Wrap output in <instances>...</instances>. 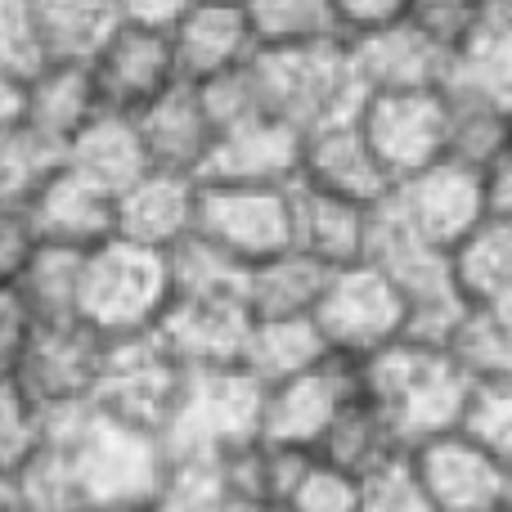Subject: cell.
<instances>
[{
    "label": "cell",
    "instance_id": "cell-3",
    "mask_svg": "<svg viewBox=\"0 0 512 512\" xmlns=\"http://www.w3.org/2000/svg\"><path fill=\"white\" fill-rule=\"evenodd\" d=\"M167 306H171L167 252L135 248L126 239H108L86 252V261H81L77 319H86L108 342L153 333Z\"/></svg>",
    "mask_w": 512,
    "mask_h": 512
},
{
    "label": "cell",
    "instance_id": "cell-9",
    "mask_svg": "<svg viewBox=\"0 0 512 512\" xmlns=\"http://www.w3.org/2000/svg\"><path fill=\"white\" fill-rule=\"evenodd\" d=\"M355 400H360V364L342 360V355H328L315 369L265 387L261 441L288 445V450H319L328 427Z\"/></svg>",
    "mask_w": 512,
    "mask_h": 512
},
{
    "label": "cell",
    "instance_id": "cell-27",
    "mask_svg": "<svg viewBox=\"0 0 512 512\" xmlns=\"http://www.w3.org/2000/svg\"><path fill=\"white\" fill-rule=\"evenodd\" d=\"M315 454L324 463H333L337 472H346L351 481H360V486H364L369 477H378V472L396 468L400 459H409V445L400 441L396 427H391L387 418H382L378 409L364 400V391H360V400H355V405L346 409L333 427H328L324 445H319Z\"/></svg>",
    "mask_w": 512,
    "mask_h": 512
},
{
    "label": "cell",
    "instance_id": "cell-43",
    "mask_svg": "<svg viewBox=\"0 0 512 512\" xmlns=\"http://www.w3.org/2000/svg\"><path fill=\"white\" fill-rule=\"evenodd\" d=\"M36 324H41V319L32 315L23 292H18L14 283H0V378H14L18 373Z\"/></svg>",
    "mask_w": 512,
    "mask_h": 512
},
{
    "label": "cell",
    "instance_id": "cell-5",
    "mask_svg": "<svg viewBox=\"0 0 512 512\" xmlns=\"http://www.w3.org/2000/svg\"><path fill=\"white\" fill-rule=\"evenodd\" d=\"M256 77L265 90L270 117L297 126L301 135L324 122L360 113L364 95L346 63V41L315 45V50H256Z\"/></svg>",
    "mask_w": 512,
    "mask_h": 512
},
{
    "label": "cell",
    "instance_id": "cell-50",
    "mask_svg": "<svg viewBox=\"0 0 512 512\" xmlns=\"http://www.w3.org/2000/svg\"><path fill=\"white\" fill-rule=\"evenodd\" d=\"M481 23L512 32V0H481Z\"/></svg>",
    "mask_w": 512,
    "mask_h": 512
},
{
    "label": "cell",
    "instance_id": "cell-39",
    "mask_svg": "<svg viewBox=\"0 0 512 512\" xmlns=\"http://www.w3.org/2000/svg\"><path fill=\"white\" fill-rule=\"evenodd\" d=\"M274 512H360V481H351L310 450L301 468L292 472Z\"/></svg>",
    "mask_w": 512,
    "mask_h": 512
},
{
    "label": "cell",
    "instance_id": "cell-14",
    "mask_svg": "<svg viewBox=\"0 0 512 512\" xmlns=\"http://www.w3.org/2000/svg\"><path fill=\"white\" fill-rule=\"evenodd\" d=\"M360 126L391 180L418 176L445 158V90H400L369 95L360 104Z\"/></svg>",
    "mask_w": 512,
    "mask_h": 512
},
{
    "label": "cell",
    "instance_id": "cell-46",
    "mask_svg": "<svg viewBox=\"0 0 512 512\" xmlns=\"http://www.w3.org/2000/svg\"><path fill=\"white\" fill-rule=\"evenodd\" d=\"M333 9H337V23H342V36L351 41V36L405 23L414 0H333Z\"/></svg>",
    "mask_w": 512,
    "mask_h": 512
},
{
    "label": "cell",
    "instance_id": "cell-40",
    "mask_svg": "<svg viewBox=\"0 0 512 512\" xmlns=\"http://www.w3.org/2000/svg\"><path fill=\"white\" fill-rule=\"evenodd\" d=\"M499 463H512V382H472L463 427Z\"/></svg>",
    "mask_w": 512,
    "mask_h": 512
},
{
    "label": "cell",
    "instance_id": "cell-20",
    "mask_svg": "<svg viewBox=\"0 0 512 512\" xmlns=\"http://www.w3.org/2000/svg\"><path fill=\"white\" fill-rule=\"evenodd\" d=\"M171 50H176L180 81L189 86H203V81L243 68L256 54L243 0H194L189 14L171 27Z\"/></svg>",
    "mask_w": 512,
    "mask_h": 512
},
{
    "label": "cell",
    "instance_id": "cell-34",
    "mask_svg": "<svg viewBox=\"0 0 512 512\" xmlns=\"http://www.w3.org/2000/svg\"><path fill=\"white\" fill-rule=\"evenodd\" d=\"M512 144V113L481 99L445 95V158L486 171Z\"/></svg>",
    "mask_w": 512,
    "mask_h": 512
},
{
    "label": "cell",
    "instance_id": "cell-28",
    "mask_svg": "<svg viewBox=\"0 0 512 512\" xmlns=\"http://www.w3.org/2000/svg\"><path fill=\"white\" fill-rule=\"evenodd\" d=\"M45 63H90L117 32V0H32Z\"/></svg>",
    "mask_w": 512,
    "mask_h": 512
},
{
    "label": "cell",
    "instance_id": "cell-24",
    "mask_svg": "<svg viewBox=\"0 0 512 512\" xmlns=\"http://www.w3.org/2000/svg\"><path fill=\"white\" fill-rule=\"evenodd\" d=\"M95 113H104V99L95 90L90 63H45L23 81V126L54 149H68L72 135Z\"/></svg>",
    "mask_w": 512,
    "mask_h": 512
},
{
    "label": "cell",
    "instance_id": "cell-44",
    "mask_svg": "<svg viewBox=\"0 0 512 512\" xmlns=\"http://www.w3.org/2000/svg\"><path fill=\"white\" fill-rule=\"evenodd\" d=\"M409 18L450 50V45H459L481 23V0H414Z\"/></svg>",
    "mask_w": 512,
    "mask_h": 512
},
{
    "label": "cell",
    "instance_id": "cell-32",
    "mask_svg": "<svg viewBox=\"0 0 512 512\" xmlns=\"http://www.w3.org/2000/svg\"><path fill=\"white\" fill-rule=\"evenodd\" d=\"M450 265H454V283H459L468 306L512 297V221L486 216L450 252Z\"/></svg>",
    "mask_w": 512,
    "mask_h": 512
},
{
    "label": "cell",
    "instance_id": "cell-36",
    "mask_svg": "<svg viewBox=\"0 0 512 512\" xmlns=\"http://www.w3.org/2000/svg\"><path fill=\"white\" fill-rule=\"evenodd\" d=\"M63 167V149H54L50 140H41L27 126L0 131V207H18L27 212L41 185Z\"/></svg>",
    "mask_w": 512,
    "mask_h": 512
},
{
    "label": "cell",
    "instance_id": "cell-33",
    "mask_svg": "<svg viewBox=\"0 0 512 512\" xmlns=\"http://www.w3.org/2000/svg\"><path fill=\"white\" fill-rule=\"evenodd\" d=\"M450 351L472 382H512V297L468 306Z\"/></svg>",
    "mask_w": 512,
    "mask_h": 512
},
{
    "label": "cell",
    "instance_id": "cell-29",
    "mask_svg": "<svg viewBox=\"0 0 512 512\" xmlns=\"http://www.w3.org/2000/svg\"><path fill=\"white\" fill-rule=\"evenodd\" d=\"M445 95L481 99L512 113V32L477 23L459 45H450V68L441 81Z\"/></svg>",
    "mask_w": 512,
    "mask_h": 512
},
{
    "label": "cell",
    "instance_id": "cell-17",
    "mask_svg": "<svg viewBox=\"0 0 512 512\" xmlns=\"http://www.w3.org/2000/svg\"><path fill=\"white\" fill-rule=\"evenodd\" d=\"M346 63L360 95H400V90H441L450 50L427 36L414 18L378 27L346 41Z\"/></svg>",
    "mask_w": 512,
    "mask_h": 512
},
{
    "label": "cell",
    "instance_id": "cell-1",
    "mask_svg": "<svg viewBox=\"0 0 512 512\" xmlns=\"http://www.w3.org/2000/svg\"><path fill=\"white\" fill-rule=\"evenodd\" d=\"M45 441L59 445L63 459L72 463L86 512L153 508L171 468L158 436L117 423V418L99 414L95 405L45 414Z\"/></svg>",
    "mask_w": 512,
    "mask_h": 512
},
{
    "label": "cell",
    "instance_id": "cell-7",
    "mask_svg": "<svg viewBox=\"0 0 512 512\" xmlns=\"http://www.w3.org/2000/svg\"><path fill=\"white\" fill-rule=\"evenodd\" d=\"M108 337L95 333L86 319H41L23 351L14 382L45 409V414H68V409L95 405L99 378L108 364Z\"/></svg>",
    "mask_w": 512,
    "mask_h": 512
},
{
    "label": "cell",
    "instance_id": "cell-37",
    "mask_svg": "<svg viewBox=\"0 0 512 512\" xmlns=\"http://www.w3.org/2000/svg\"><path fill=\"white\" fill-rule=\"evenodd\" d=\"M171 265V297H216V292H243L248 270L239 261H230L221 248H212L207 239H185L176 252H167Z\"/></svg>",
    "mask_w": 512,
    "mask_h": 512
},
{
    "label": "cell",
    "instance_id": "cell-19",
    "mask_svg": "<svg viewBox=\"0 0 512 512\" xmlns=\"http://www.w3.org/2000/svg\"><path fill=\"white\" fill-rule=\"evenodd\" d=\"M27 221H32L36 239L50 248L90 252L117 239V194L77 176L72 167H59L41 185V194L27 203Z\"/></svg>",
    "mask_w": 512,
    "mask_h": 512
},
{
    "label": "cell",
    "instance_id": "cell-12",
    "mask_svg": "<svg viewBox=\"0 0 512 512\" xmlns=\"http://www.w3.org/2000/svg\"><path fill=\"white\" fill-rule=\"evenodd\" d=\"M252 333V310L243 292H216V297H185L176 292L171 306L162 310L158 337L167 355L185 373L203 369H239Z\"/></svg>",
    "mask_w": 512,
    "mask_h": 512
},
{
    "label": "cell",
    "instance_id": "cell-47",
    "mask_svg": "<svg viewBox=\"0 0 512 512\" xmlns=\"http://www.w3.org/2000/svg\"><path fill=\"white\" fill-rule=\"evenodd\" d=\"M189 5H194V0H117V14H122V23L162 27V32H171V27L189 14Z\"/></svg>",
    "mask_w": 512,
    "mask_h": 512
},
{
    "label": "cell",
    "instance_id": "cell-15",
    "mask_svg": "<svg viewBox=\"0 0 512 512\" xmlns=\"http://www.w3.org/2000/svg\"><path fill=\"white\" fill-rule=\"evenodd\" d=\"M301 185L319 189V194L346 198L360 207H382L396 189L391 171L373 153L369 135L360 126V113L324 122L315 131L301 135Z\"/></svg>",
    "mask_w": 512,
    "mask_h": 512
},
{
    "label": "cell",
    "instance_id": "cell-38",
    "mask_svg": "<svg viewBox=\"0 0 512 512\" xmlns=\"http://www.w3.org/2000/svg\"><path fill=\"white\" fill-rule=\"evenodd\" d=\"M45 445V409L18 387L0 378V477H18Z\"/></svg>",
    "mask_w": 512,
    "mask_h": 512
},
{
    "label": "cell",
    "instance_id": "cell-18",
    "mask_svg": "<svg viewBox=\"0 0 512 512\" xmlns=\"http://www.w3.org/2000/svg\"><path fill=\"white\" fill-rule=\"evenodd\" d=\"M135 122H140V140H144V153H149L153 171L203 180L207 162H212V153H216V140H221V131H216L212 113H207V104H203V90L180 81L158 104L135 113Z\"/></svg>",
    "mask_w": 512,
    "mask_h": 512
},
{
    "label": "cell",
    "instance_id": "cell-52",
    "mask_svg": "<svg viewBox=\"0 0 512 512\" xmlns=\"http://www.w3.org/2000/svg\"><path fill=\"white\" fill-rule=\"evenodd\" d=\"M504 512H512V463H508V481H504Z\"/></svg>",
    "mask_w": 512,
    "mask_h": 512
},
{
    "label": "cell",
    "instance_id": "cell-53",
    "mask_svg": "<svg viewBox=\"0 0 512 512\" xmlns=\"http://www.w3.org/2000/svg\"><path fill=\"white\" fill-rule=\"evenodd\" d=\"M108 512H153V508H108Z\"/></svg>",
    "mask_w": 512,
    "mask_h": 512
},
{
    "label": "cell",
    "instance_id": "cell-13",
    "mask_svg": "<svg viewBox=\"0 0 512 512\" xmlns=\"http://www.w3.org/2000/svg\"><path fill=\"white\" fill-rule=\"evenodd\" d=\"M90 77L113 113H144L158 104L171 86H180L176 50H171V32L140 23H117V32L104 41V50L90 59Z\"/></svg>",
    "mask_w": 512,
    "mask_h": 512
},
{
    "label": "cell",
    "instance_id": "cell-8",
    "mask_svg": "<svg viewBox=\"0 0 512 512\" xmlns=\"http://www.w3.org/2000/svg\"><path fill=\"white\" fill-rule=\"evenodd\" d=\"M198 239L252 270L265 256L292 248V185H225L198 180Z\"/></svg>",
    "mask_w": 512,
    "mask_h": 512
},
{
    "label": "cell",
    "instance_id": "cell-41",
    "mask_svg": "<svg viewBox=\"0 0 512 512\" xmlns=\"http://www.w3.org/2000/svg\"><path fill=\"white\" fill-rule=\"evenodd\" d=\"M36 68H45V54L36 41L32 0H0V72L27 81Z\"/></svg>",
    "mask_w": 512,
    "mask_h": 512
},
{
    "label": "cell",
    "instance_id": "cell-2",
    "mask_svg": "<svg viewBox=\"0 0 512 512\" xmlns=\"http://www.w3.org/2000/svg\"><path fill=\"white\" fill-rule=\"evenodd\" d=\"M360 391L396 427L400 441L414 450L432 436L459 432L472 396V378L454 360L450 346L400 337V342L382 346L378 355L360 364Z\"/></svg>",
    "mask_w": 512,
    "mask_h": 512
},
{
    "label": "cell",
    "instance_id": "cell-35",
    "mask_svg": "<svg viewBox=\"0 0 512 512\" xmlns=\"http://www.w3.org/2000/svg\"><path fill=\"white\" fill-rule=\"evenodd\" d=\"M81 261H86V252L50 248V243L36 248V256L23 270V279L14 283V288L23 292V301L32 306L36 319H77Z\"/></svg>",
    "mask_w": 512,
    "mask_h": 512
},
{
    "label": "cell",
    "instance_id": "cell-42",
    "mask_svg": "<svg viewBox=\"0 0 512 512\" xmlns=\"http://www.w3.org/2000/svg\"><path fill=\"white\" fill-rule=\"evenodd\" d=\"M360 512H436V504L427 499L423 481L414 477V463L400 459L396 468L378 472L360 486Z\"/></svg>",
    "mask_w": 512,
    "mask_h": 512
},
{
    "label": "cell",
    "instance_id": "cell-30",
    "mask_svg": "<svg viewBox=\"0 0 512 512\" xmlns=\"http://www.w3.org/2000/svg\"><path fill=\"white\" fill-rule=\"evenodd\" d=\"M328 342L319 337L315 319H252L248 351H243V369L252 373L261 387L288 382L297 373L315 369L328 360Z\"/></svg>",
    "mask_w": 512,
    "mask_h": 512
},
{
    "label": "cell",
    "instance_id": "cell-49",
    "mask_svg": "<svg viewBox=\"0 0 512 512\" xmlns=\"http://www.w3.org/2000/svg\"><path fill=\"white\" fill-rule=\"evenodd\" d=\"M23 126V77L0 72V131Z\"/></svg>",
    "mask_w": 512,
    "mask_h": 512
},
{
    "label": "cell",
    "instance_id": "cell-25",
    "mask_svg": "<svg viewBox=\"0 0 512 512\" xmlns=\"http://www.w3.org/2000/svg\"><path fill=\"white\" fill-rule=\"evenodd\" d=\"M63 167L95 180L108 194H122L144 171H153L149 153H144V140H140V122H135L131 113H113V108L95 113L72 135V144L63 149Z\"/></svg>",
    "mask_w": 512,
    "mask_h": 512
},
{
    "label": "cell",
    "instance_id": "cell-23",
    "mask_svg": "<svg viewBox=\"0 0 512 512\" xmlns=\"http://www.w3.org/2000/svg\"><path fill=\"white\" fill-rule=\"evenodd\" d=\"M369 225H373V207L319 194V189L301 185V180L292 185V248L306 252L310 261L328 265V270L364 261Z\"/></svg>",
    "mask_w": 512,
    "mask_h": 512
},
{
    "label": "cell",
    "instance_id": "cell-26",
    "mask_svg": "<svg viewBox=\"0 0 512 512\" xmlns=\"http://www.w3.org/2000/svg\"><path fill=\"white\" fill-rule=\"evenodd\" d=\"M328 265L310 261L306 252L283 248L256 261L243 283L252 319H315V306L328 288Z\"/></svg>",
    "mask_w": 512,
    "mask_h": 512
},
{
    "label": "cell",
    "instance_id": "cell-16",
    "mask_svg": "<svg viewBox=\"0 0 512 512\" xmlns=\"http://www.w3.org/2000/svg\"><path fill=\"white\" fill-rule=\"evenodd\" d=\"M409 463L436 512H504L508 463H499L468 432H445L414 445Z\"/></svg>",
    "mask_w": 512,
    "mask_h": 512
},
{
    "label": "cell",
    "instance_id": "cell-48",
    "mask_svg": "<svg viewBox=\"0 0 512 512\" xmlns=\"http://www.w3.org/2000/svg\"><path fill=\"white\" fill-rule=\"evenodd\" d=\"M486 207L490 216H504V221H512V144L504 153H499L495 162H490L486 171Z\"/></svg>",
    "mask_w": 512,
    "mask_h": 512
},
{
    "label": "cell",
    "instance_id": "cell-4",
    "mask_svg": "<svg viewBox=\"0 0 512 512\" xmlns=\"http://www.w3.org/2000/svg\"><path fill=\"white\" fill-rule=\"evenodd\" d=\"M261 405L265 387L248 369H203L185 373L180 400L162 427L167 463L189 459H221L239 445L261 441Z\"/></svg>",
    "mask_w": 512,
    "mask_h": 512
},
{
    "label": "cell",
    "instance_id": "cell-10",
    "mask_svg": "<svg viewBox=\"0 0 512 512\" xmlns=\"http://www.w3.org/2000/svg\"><path fill=\"white\" fill-rule=\"evenodd\" d=\"M180 387H185V369L171 360L158 337H122V342L108 346L95 409L126 427L162 436V427H167L171 409L180 400Z\"/></svg>",
    "mask_w": 512,
    "mask_h": 512
},
{
    "label": "cell",
    "instance_id": "cell-22",
    "mask_svg": "<svg viewBox=\"0 0 512 512\" xmlns=\"http://www.w3.org/2000/svg\"><path fill=\"white\" fill-rule=\"evenodd\" d=\"M301 176V131L279 117H256V122L230 126L216 140V153L207 162L203 180L225 185H297Z\"/></svg>",
    "mask_w": 512,
    "mask_h": 512
},
{
    "label": "cell",
    "instance_id": "cell-51",
    "mask_svg": "<svg viewBox=\"0 0 512 512\" xmlns=\"http://www.w3.org/2000/svg\"><path fill=\"white\" fill-rule=\"evenodd\" d=\"M0 512H27L23 495H18V481L14 477H0Z\"/></svg>",
    "mask_w": 512,
    "mask_h": 512
},
{
    "label": "cell",
    "instance_id": "cell-21",
    "mask_svg": "<svg viewBox=\"0 0 512 512\" xmlns=\"http://www.w3.org/2000/svg\"><path fill=\"white\" fill-rule=\"evenodd\" d=\"M198 230V180L144 171L117 194V239L149 252H176Z\"/></svg>",
    "mask_w": 512,
    "mask_h": 512
},
{
    "label": "cell",
    "instance_id": "cell-45",
    "mask_svg": "<svg viewBox=\"0 0 512 512\" xmlns=\"http://www.w3.org/2000/svg\"><path fill=\"white\" fill-rule=\"evenodd\" d=\"M41 239H36L27 212L18 207H0V283H18L27 270V261L36 256Z\"/></svg>",
    "mask_w": 512,
    "mask_h": 512
},
{
    "label": "cell",
    "instance_id": "cell-11",
    "mask_svg": "<svg viewBox=\"0 0 512 512\" xmlns=\"http://www.w3.org/2000/svg\"><path fill=\"white\" fill-rule=\"evenodd\" d=\"M387 203L418 239L441 252H454L490 216L486 176L463 167V162H450V158L423 167L418 176H405L391 189Z\"/></svg>",
    "mask_w": 512,
    "mask_h": 512
},
{
    "label": "cell",
    "instance_id": "cell-6",
    "mask_svg": "<svg viewBox=\"0 0 512 512\" xmlns=\"http://www.w3.org/2000/svg\"><path fill=\"white\" fill-rule=\"evenodd\" d=\"M315 328L333 355L364 364L409 333V310L400 288L378 265L355 261L328 274V288L315 306Z\"/></svg>",
    "mask_w": 512,
    "mask_h": 512
},
{
    "label": "cell",
    "instance_id": "cell-31",
    "mask_svg": "<svg viewBox=\"0 0 512 512\" xmlns=\"http://www.w3.org/2000/svg\"><path fill=\"white\" fill-rule=\"evenodd\" d=\"M256 50H315L346 41L333 0H243Z\"/></svg>",
    "mask_w": 512,
    "mask_h": 512
}]
</instances>
